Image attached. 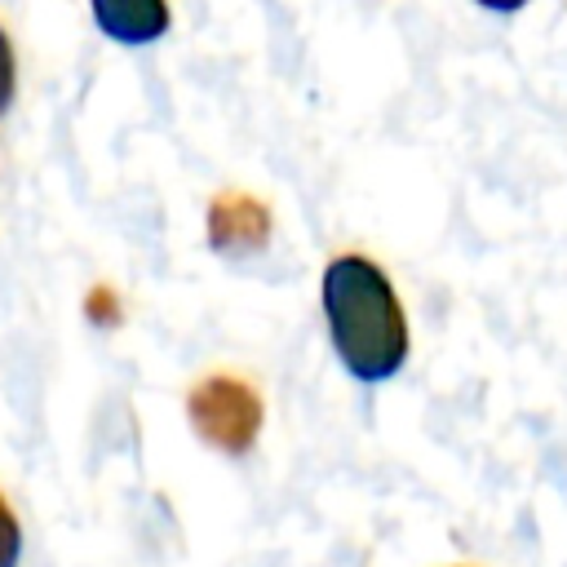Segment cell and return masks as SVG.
<instances>
[{
    "label": "cell",
    "mask_w": 567,
    "mask_h": 567,
    "mask_svg": "<svg viewBox=\"0 0 567 567\" xmlns=\"http://www.w3.org/2000/svg\"><path fill=\"white\" fill-rule=\"evenodd\" d=\"M319 310L328 346L346 377L359 385H385L412 354L408 310L394 279L363 252H337L319 275Z\"/></svg>",
    "instance_id": "obj_1"
},
{
    "label": "cell",
    "mask_w": 567,
    "mask_h": 567,
    "mask_svg": "<svg viewBox=\"0 0 567 567\" xmlns=\"http://www.w3.org/2000/svg\"><path fill=\"white\" fill-rule=\"evenodd\" d=\"M474 4H483V9H492V13H518V9L532 4V0H474Z\"/></svg>",
    "instance_id": "obj_6"
},
{
    "label": "cell",
    "mask_w": 567,
    "mask_h": 567,
    "mask_svg": "<svg viewBox=\"0 0 567 567\" xmlns=\"http://www.w3.org/2000/svg\"><path fill=\"white\" fill-rule=\"evenodd\" d=\"M89 9H93L97 31L115 44H128V49L155 44L173 27L168 0H89Z\"/></svg>",
    "instance_id": "obj_3"
},
{
    "label": "cell",
    "mask_w": 567,
    "mask_h": 567,
    "mask_svg": "<svg viewBox=\"0 0 567 567\" xmlns=\"http://www.w3.org/2000/svg\"><path fill=\"white\" fill-rule=\"evenodd\" d=\"M186 416L195 425V434L230 456L248 452L257 430H261V399L248 381L230 377V372H217V377H204L190 399H186Z\"/></svg>",
    "instance_id": "obj_2"
},
{
    "label": "cell",
    "mask_w": 567,
    "mask_h": 567,
    "mask_svg": "<svg viewBox=\"0 0 567 567\" xmlns=\"http://www.w3.org/2000/svg\"><path fill=\"white\" fill-rule=\"evenodd\" d=\"M13 97H18V58H13V40H9V31L0 27V120L9 115Z\"/></svg>",
    "instance_id": "obj_5"
},
{
    "label": "cell",
    "mask_w": 567,
    "mask_h": 567,
    "mask_svg": "<svg viewBox=\"0 0 567 567\" xmlns=\"http://www.w3.org/2000/svg\"><path fill=\"white\" fill-rule=\"evenodd\" d=\"M18 563H22V523L9 496L0 492V567H18Z\"/></svg>",
    "instance_id": "obj_4"
},
{
    "label": "cell",
    "mask_w": 567,
    "mask_h": 567,
    "mask_svg": "<svg viewBox=\"0 0 567 567\" xmlns=\"http://www.w3.org/2000/svg\"><path fill=\"white\" fill-rule=\"evenodd\" d=\"M456 567H470V563H456Z\"/></svg>",
    "instance_id": "obj_7"
}]
</instances>
